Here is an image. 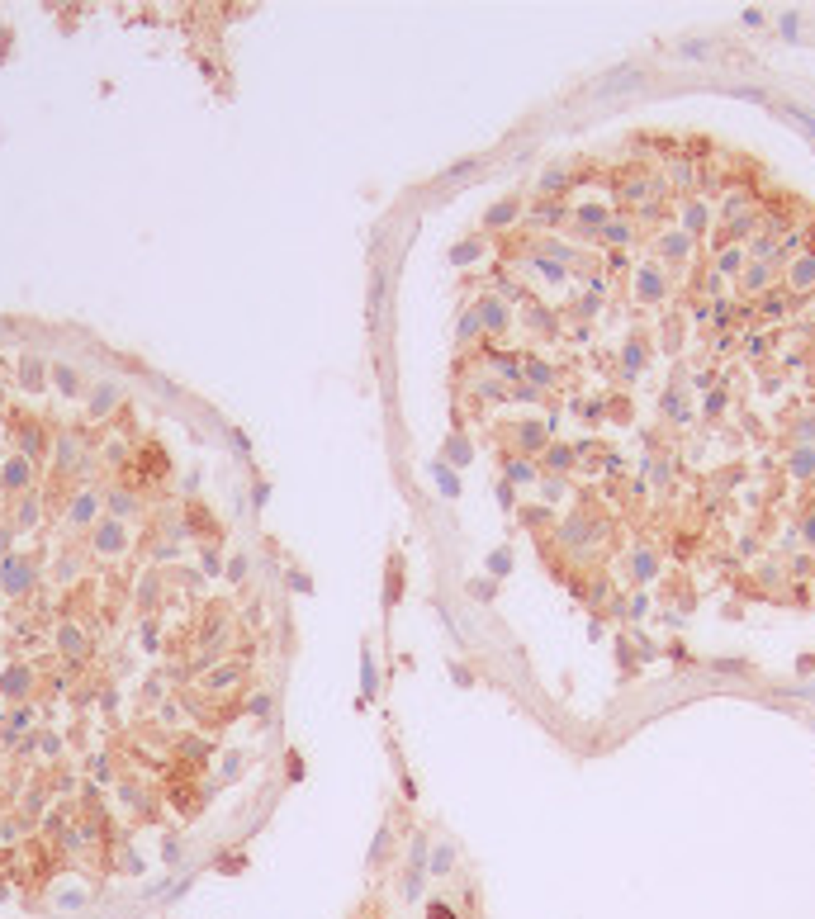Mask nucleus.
<instances>
[{"label": "nucleus", "instance_id": "obj_1", "mask_svg": "<svg viewBox=\"0 0 815 919\" xmlns=\"http://www.w3.org/2000/svg\"><path fill=\"white\" fill-rule=\"evenodd\" d=\"M427 919H455V910H446V905H432V910H427Z\"/></svg>", "mask_w": 815, "mask_h": 919}]
</instances>
